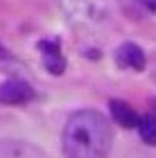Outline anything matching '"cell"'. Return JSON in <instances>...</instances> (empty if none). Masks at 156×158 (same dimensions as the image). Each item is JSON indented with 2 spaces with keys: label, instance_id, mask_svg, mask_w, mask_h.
Instances as JSON below:
<instances>
[{
  "label": "cell",
  "instance_id": "1",
  "mask_svg": "<svg viewBox=\"0 0 156 158\" xmlns=\"http://www.w3.org/2000/svg\"><path fill=\"white\" fill-rule=\"evenodd\" d=\"M111 127L97 111H77L63 127V154L66 158H106L111 152Z\"/></svg>",
  "mask_w": 156,
  "mask_h": 158
},
{
  "label": "cell",
  "instance_id": "2",
  "mask_svg": "<svg viewBox=\"0 0 156 158\" xmlns=\"http://www.w3.org/2000/svg\"><path fill=\"white\" fill-rule=\"evenodd\" d=\"M59 7L77 27L104 23L111 16V0H59Z\"/></svg>",
  "mask_w": 156,
  "mask_h": 158
},
{
  "label": "cell",
  "instance_id": "3",
  "mask_svg": "<svg viewBox=\"0 0 156 158\" xmlns=\"http://www.w3.org/2000/svg\"><path fill=\"white\" fill-rule=\"evenodd\" d=\"M32 97H34L32 86L23 79H9V81L0 84V104L20 106V104L32 102Z\"/></svg>",
  "mask_w": 156,
  "mask_h": 158
},
{
  "label": "cell",
  "instance_id": "4",
  "mask_svg": "<svg viewBox=\"0 0 156 158\" xmlns=\"http://www.w3.org/2000/svg\"><path fill=\"white\" fill-rule=\"evenodd\" d=\"M116 63L120 68L127 70H143L145 68V52L140 50L136 43H122L116 52Z\"/></svg>",
  "mask_w": 156,
  "mask_h": 158
},
{
  "label": "cell",
  "instance_id": "5",
  "mask_svg": "<svg viewBox=\"0 0 156 158\" xmlns=\"http://www.w3.org/2000/svg\"><path fill=\"white\" fill-rule=\"evenodd\" d=\"M111 106V118L116 120V124L124 127V129H131V127H138V115L133 113L131 106H127L124 102H118V99H113L109 104Z\"/></svg>",
  "mask_w": 156,
  "mask_h": 158
},
{
  "label": "cell",
  "instance_id": "6",
  "mask_svg": "<svg viewBox=\"0 0 156 158\" xmlns=\"http://www.w3.org/2000/svg\"><path fill=\"white\" fill-rule=\"evenodd\" d=\"M138 133L143 142L147 145H156V115H145L138 120Z\"/></svg>",
  "mask_w": 156,
  "mask_h": 158
},
{
  "label": "cell",
  "instance_id": "7",
  "mask_svg": "<svg viewBox=\"0 0 156 158\" xmlns=\"http://www.w3.org/2000/svg\"><path fill=\"white\" fill-rule=\"evenodd\" d=\"M43 66H45L48 73L61 75L63 70H66V59L59 54V50H54V52H43Z\"/></svg>",
  "mask_w": 156,
  "mask_h": 158
}]
</instances>
